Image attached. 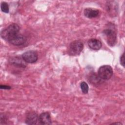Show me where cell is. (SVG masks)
<instances>
[{
  "label": "cell",
  "mask_w": 125,
  "mask_h": 125,
  "mask_svg": "<svg viewBox=\"0 0 125 125\" xmlns=\"http://www.w3.org/2000/svg\"><path fill=\"white\" fill-rule=\"evenodd\" d=\"M20 30V26L17 23H13L1 31L0 36L3 39L8 41L13 36L19 33Z\"/></svg>",
  "instance_id": "6da1fadb"
},
{
  "label": "cell",
  "mask_w": 125,
  "mask_h": 125,
  "mask_svg": "<svg viewBox=\"0 0 125 125\" xmlns=\"http://www.w3.org/2000/svg\"><path fill=\"white\" fill-rule=\"evenodd\" d=\"M83 48V44L82 42L80 40H75L70 43L68 49V53L72 56L79 55Z\"/></svg>",
  "instance_id": "7a4b0ae2"
},
{
  "label": "cell",
  "mask_w": 125,
  "mask_h": 125,
  "mask_svg": "<svg viewBox=\"0 0 125 125\" xmlns=\"http://www.w3.org/2000/svg\"><path fill=\"white\" fill-rule=\"evenodd\" d=\"M103 34L109 45L113 46L116 44L117 42V35L114 29L111 28L105 29L103 30Z\"/></svg>",
  "instance_id": "3957f363"
},
{
  "label": "cell",
  "mask_w": 125,
  "mask_h": 125,
  "mask_svg": "<svg viewBox=\"0 0 125 125\" xmlns=\"http://www.w3.org/2000/svg\"><path fill=\"white\" fill-rule=\"evenodd\" d=\"M113 69L108 65L101 66L98 70V76L104 80H109L113 75Z\"/></svg>",
  "instance_id": "277c9868"
},
{
  "label": "cell",
  "mask_w": 125,
  "mask_h": 125,
  "mask_svg": "<svg viewBox=\"0 0 125 125\" xmlns=\"http://www.w3.org/2000/svg\"><path fill=\"white\" fill-rule=\"evenodd\" d=\"M24 61L29 63L36 62L38 59V55L36 51L34 50H28L23 53L21 56Z\"/></svg>",
  "instance_id": "5b68a950"
},
{
  "label": "cell",
  "mask_w": 125,
  "mask_h": 125,
  "mask_svg": "<svg viewBox=\"0 0 125 125\" xmlns=\"http://www.w3.org/2000/svg\"><path fill=\"white\" fill-rule=\"evenodd\" d=\"M26 41V38L25 36L20 33H18L11 38L7 42L14 45L20 46L25 43Z\"/></svg>",
  "instance_id": "8992f818"
},
{
  "label": "cell",
  "mask_w": 125,
  "mask_h": 125,
  "mask_svg": "<svg viewBox=\"0 0 125 125\" xmlns=\"http://www.w3.org/2000/svg\"><path fill=\"white\" fill-rule=\"evenodd\" d=\"M9 63L14 66L20 67H25L26 66V62L22 59V57L19 56L12 57L9 60Z\"/></svg>",
  "instance_id": "52a82bcc"
},
{
  "label": "cell",
  "mask_w": 125,
  "mask_h": 125,
  "mask_svg": "<svg viewBox=\"0 0 125 125\" xmlns=\"http://www.w3.org/2000/svg\"><path fill=\"white\" fill-rule=\"evenodd\" d=\"M39 120L38 114L35 112L28 113L26 117L25 123L27 125H35Z\"/></svg>",
  "instance_id": "ba28073f"
},
{
  "label": "cell",
  "mask_w": 125,
  "mask_h": 125,
  "mask_svg": "<svg viewBox=\"0 0 125 125\" xmlns=\"http://www.w3.org/2000/svg\"><path fill=\"white\" fill-rule=\"evenodd\" d=\"M39 121L41 125H50L52 124L50 115L47 112L42 113L40 115Z\"/></svg>",
  "instance_id": "9c48e42d"
},
{
  "label": "cell",
  "mask_w": 125,
  "mask_h": 125,
  "mask_svg": "<svg viewBox=\"0 0 125 125\" xmlns=\"http://www.w3.org/2000/svg\"><path fill=\"white\" fill-rule=\"evenodd\" d=\"M88 45L91 49L98 50L102 47V43L100 40L97 39H91L88 41Z\"/></svg>",
  "instance_id": "30bf717a"
},
{
  "label": "cell",
  "mask_w": 125,
  "mask_h": 125,
  "mask_svg": "<svg viewBox=\"0 0 125 125\" xmlns=\"http://www.w3.org/2000/svg\"><path fill=\"white\" fill-rule=\"evenodd\" d=\"M84 14L88 18H94L97 17L99 15V11L96 9L87 8L84 9Z\"/></svg>",
  "instance_id": "8fae6325"
},
{
  "label": "cell",
  "mask_w": 125,
  "mask_h": 125,
  "mask_svg": "<svg viewBox=\"0 0 125 125\" xmlns=\"http://www.w3.org/2000/svg\"><path fill=\"white\" fill-rule=\"evenodd\" d=\"M80 87L83 93L84 94H87L88 93L89 87H88V84L86 82H81L80 84Z\"/></svg>",
  "instance_id": "7c38bea8"
},
{
  "label": "cell",
  "mask_w": 125,
  "mask_h": 125,
  "mask_svg": "<svg viewBox=\"0 0 125 125\" xmlns=\"http://www.w3.org/2000/svg\"><path fill=\"white\" fill-rule=\"evenodd\" d=\"M1 10L2 12L8 13L9 12V5L6 2H2L0 5Z\"/></svg>",
  "instance_id": "4fadbf2b"
},
{
  "label": "cell",
  "mask_w": 125,
  "mask_h": 125,
  "mask_svg": "<svg viewBox=\"0 0 125 125\" xmlns=\"http://www.w3.org/2000/svg\"><path fill=\"white\" fill-rule=\"evenodd\" d=\"M120 62H121V65L124 67H125V54H124V53H123V54H122V55L121 56V58H120Z\"/></svg>",
  "instance_id": "5bb4252c"
},
{
  "label": "cell",
  "mask_w": 125,
  "mask_h": 125,
  "mask_svg": "<svg viewBox=\"0 0 125 125\" xmlns=\"http://www.w3.org/2000/svg\"><path fill=\"white\" fill-rule=\"evenodd\" d=\"M0 89H9L11 88V87L9 85H0Z\"/></svg>",
  "instance_id": "9a60e30c"
},
{
  "label": "cell",
  "mask_w": 125,
  "mask_h": 125,
  "mask_svg": "<svg viewBox=\"0 0 125 125\" xmlns=\"http://www.w3.org/2000/svg\"><path fill=\"white\" fill-rule=\"evenodd\" d=\"M112 124H120V125H122V124L121 123H113Z\"/></svg>",
  "instance_id": "2e32d148"
}]
</instances>
